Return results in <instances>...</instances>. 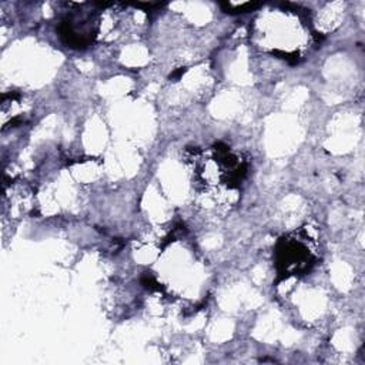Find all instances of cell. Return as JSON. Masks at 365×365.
Returning <instances> with one entry per match:
<instances>
[{"label":"cell","mask_w":365,"mask_h":365,"mask_svg":"<svg viewBox=\"0 0 365 365\" xmlns=\"http://www.w3.org/2000/svg\"><path fill=\"white\" fill-rule=\"evenodd\" d=\"M278 264L282 265L284 272H298L308 268L309 252L301 242H285L278 251Z\"/></svg>","instance_id":"obj_1"}]
</instances>
